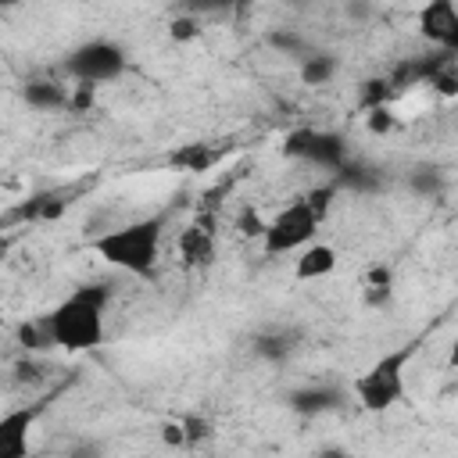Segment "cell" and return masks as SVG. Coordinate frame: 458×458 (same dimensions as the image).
<instances>
[{
	"mask_svg": "<svg viewBox=\"0 0 458 458\" xmlns=\"http://www.w3.org/2000/svg\"><path fill=\"white\" fill-rule=\"evenodd\" d=\"M111 297H114L111 283H82L64 301H57L43 315L50 347H61V351H93V347H100L104 311H107Z\"/></svg>",
	"mask_w": 458,
	"mask_h": 458,
	"instance_id": "1",
	"label": "cell"
},
{
	"mask_svg": "<svg viewBox=\"0 0 458 458\" xmlns=\"http://www.w3.org/2000/svg\"><path fill=\"white\" fill-rule=\"evenodd\" d=\"M161 240H165V215H147L136 222H125L118 229H107L89 240V247L114 268L129 276H150L161 258Z\"/></svg>",
	"mask_w": 458,
	"mask_h": 458,
	"instance_id": "2",
	"label": "cell"
},
{
	"mask_svg": "<svg viewBox=\"0 0 458 458\" xmlns=\"http://www.w3.org/2000/svg\"><path fill=\"white\" fill-rule=\"evenodd\" d=\"M419 351V344H404L394 347L386 354H379L358 379H354V397L365 411H386L397 401H404V369L411 361V354Z\"/></svg>",
	"mask_w": 458,
	"mask_h": 458,
	"instance_id": "3",
	"label": "cell"
},
{
	"mask_svg": "<svg viewBox=\"0 0 458 458\" xmlns=\"http://www.w3.org/2000/svg\"><path fill=\"white\" fill-rule=\"evenodd\" d=\"M318 215L311 211V204L301 197V200H293V204H286L276 218H268L265 222V233H261V247H265V254H293V250H301L304 243H311L315 240V233H318Z\"/></svg>",
	"mask_w": 458,
	"mask_h": 458,
	"instance_id": "4",
	"label": "cell"
},
{
	"mask_svg": "<svg viewBox=\"0 0 458 458\" xmlns=\"http://www.w3.org/2000/svg\"><path fill=\"white\" fill-rule=\"evenodd\" d=\"M61 68L75 82L100 86V82H111V79H118L125 72V50L118 43H111V39H86L75 50L64 54Z\"/></svg>",
	"mask_w": 458,
	"mask_h": 458,
	"instance_id": "5",
	"label": "cell"
},
{
	"mask_svg": "<svg viewBox=\"0 0 458 458\" xmlns=\"http://www.w3.org/2000/svg\"><path fill=\"white\" fill-rule=\"evenodd\" d=\"M283 154L293 161H308L315 168L336 172L351 154H347V140L340 132L329 129H290L283 136Z\"/></svg>",
	"mask_w": 458,
	"mask_h": 458,
	"instance_id": "6",
	"label": "cell"
},
{
	"mask_svg": "<svg viewBox=\"0 0 458 458\" xmlns=\"http://www.w3.org/2000/svg\"><path fill=\"white\" fill-rule=\"evenodd\" d=\"M419 32L437 50H458V11H454V0H422Z\"/></svg>",
	"mask_w": 458,
	"mask_h": 458,
	"instance_id": "7",
	"label": "cell"
},
{
	"mask_svg": "<svg viewBox=\"0 0 458 458\" xmlns=\"http://www.w3.org/2000/svg\"><path fill=\"white\" fill-rule=\"evenodd\" d=\"M43 404H21L0 415V458H25L29 454V437L39 419Z\"/></svg>",
	"mask_w": 458,
	"mask_h": 458,
	"instance_id": "8",
	"label": "cell"
},
{
	"mask_svg": "<svg viewBox=\"0 0 458 458\" xmlns=\"http://www.w3.org/2000/svg\"><path fill=\"white\" fill-rule=\"evenodd\" d=\"M336 268V250L329 247V243H304L301 250H297V261H293V276L301 279V283H308V279H322V276H329Z\"/></svg>",
	"mask_w": 458,
	"mask_h": 458,
	"instance_id": "9",
	"label": "cell"
},
{
	"mask_svg": "<svg viewBox=\"0 0 458 458\" xmlns=\"http://www.w3.org/2000/svg\"><path fill=\"white\" fill-rule=\"evenodd\" d=\"M286 408L311 419V415H326L333 408H340V394L333 386H301V390H290L286 397Z\"/></svg>",
	"mask_w": 458,
	"mask_h": 458,
	"instance_id": "10",
	"label": "cell"
},
{
	"mask_svg": "<svg viewBox=\"0 0 458 458\" xmlns=\"http://www.w3.org/2000/svg\"><path fill=\"white\" fill-rule=\"evenodd\" d=\"M179 254H182V261H186L190 268L211 265V261H215V236H211V229H204L200 222L190 225V229L182 233V240H179Z\"/></svg>",
	"mask_w": 458,
	"mask_h": 458,
	"instance_id": "11",
	"label": "cell"
},
{
	"mask_svg": "<svg viewBox=\"0 0 458 458\" xmlns=\"http://www.w3.org/2000/svg\"><path fill=\"white\" fill-rule=\"evenodd\" d=\"M21 97L36 111H61V107H68V89L57 86L54 79H29L25 89H21Z\"/></svg>",
	"mask_w": 458,
	"mask_h": 458,
	"instance_id": "12",
	"label": "cell"
},
{
	"mask_svg": "<svg viewBox=\"0 0 458 458\" xmlns=\"http://www.w3.org/2000/svg\"><path fill=\"white\" fill-rule=\"evenodd\" d=\"M215 161H218L215 147H211V143H200V140H193V143H179V147L168 154V165H175L179 172H193V175L208 172Z\"/></svg>",
	"mask_w": 458,
	"mask_h": 458,
	"instance_id": "13",
	"label": "cell"
},
{
	"mask_svg": "<svg viewBox=\"0 0 458 458\" xmlns=\"http://www.w3.org/2000/svg\"><path fill=\"white\" fill-rule=\"evenodd\" d=\"M404 182H408V190L415 193V197H422V200H433V197H440L444 190H447V179H444V172L437 168V165H415L408 175H404Z\"/></svg>",
	"mask_w": 458,
	"mask_h": 458,
	"instance_id": "14",
	"label": "cell"
},
{
	"mask_svg": "<svg viewBox=\"0 0 458 458\" xmlns=\"http://www.w3.org/2000/svg\"><path fill=\"white\" fill-rule=\"evenodd\" d=\"M297 68H301V82L304 86H326L336 75V57L329 50H311Z\"/></svg>",
	"mask_w": 458,
	"mask_h": 458,
	"instance_id": "15",
	"label": "cell"
},
{
	"mask_svg": "<svg viewBox=\"0 0 458 458\" xmlns=\"http://www.w3.org/2000/svg\"><path fill=\"white\" fill-rule=\"evenodd\" d=\"M290 351H293V333L286 329H265L254 336V354L265 361H283Z\"/></svg>",
	"mask_w": 458,
	"mask_h": 458,
	"instance_id": "16",
	"label": "cell"
},
{
	"mask_svg": "<svg viewBox=\"0 0 458 458\" xmlns=\"http://www.w3.org/2000/svg\"><path fill=\"white\" fill-rule=\"evenodd\" d=\"M268 47H272L276 54H283V57H290V61H297V64L315 50V47H311L301 32H293V29H272V32H268Z\"/></svg>",
	"mask_w": 458,
	"mask_h": 458,
	"instance_id": "17",
	"label": "cell"
},
{
	"mask_svg": "<svg viewBox=\"0 0 458 458\" xmlns=\"http://www.w3.org/2000/svg\"><path fill=\"white\" fill-rule=\"evenodd\" d=\"M390 97H394V89H390L386 79H365L361 82V93H358V104H361V111H369V107L386 104Z\"/></svg>",
	"mask_w": 458,
	"mask_h": 458,
	"instance_id": "18",
	"label": "cell"
},
{
	"mask_svg": "<svg viewBox=\"0 0 458 458\" xmlns=\"http://www.w3.org/2000/svg\"><path fill=\"white\" fill-rule=\"evenodd\" d=\"M18 344H21L25 351H43V347H50V336H47L43 318H36V322H21V326H18Z\"/></svg>",
	"mask_w": 458,
	"mask_h": 458,
	"instance_id": "19",
	"label": "cell"
},
{
	"mask_svg": "<svg viewBox=\"0 0 458 458\" xmlns=\"http://www.w3.org/2000/svg\"><path fill=\"white\" fill-rule=\"evenodd\" d=\"M168 36H172V43H190V39H197L200 36V18H193V14H175L172 18V25H168Z\"/></svg>",
	"mask_w": 458,
	"mask_h": 458,
	"instance_id": "20",
	"label": "cell"
},
{
	"mask_svg": "<svg viewBox=\"0 0 458 458\" xmlns=\"http://www.w3.org/2000/svg\"><path fill=\"white\" fill-rule=\"evenodd\" d=\"M233 4H236V0H182L179 7H182L186 14H193V18H215V14L233 11Z\"/></svg>",
	"mask_w": 458,
	"mask_h": 458,
	"instance_id": "21",
	"label": "cell"
},
{
	"mask_svg": "<svg viewBox=\"0 0 458 458\" xmlns=\"http://www.w3.org/2000/svg\"><path fill=\"white\" fill-rule=\"evenodd\" d=\"M365 125H369L372 136H386V132L394 129V114H390V107H386V104L369 107V111H365Z\"/></svg>",
	"mask_w": 458,
	"mask_h": 458,
	"instance_id": "22",
	"label": "cell"
},
{
	"mask_svg": "<svg viewBox=\"0 0 458 458\" xmlns=\"http://www.w3.org/2000/svg\"><path fill=\"white\" fill-rule=\"evenodd\" d=\"M336 193H340V186H336V182H322V186H315L304 200H308V204H311V211L322 218V215L329 211V204H333V197H336Z\"/></svg>",
	"mask_w": 458,
	"mask_h": 458,
	"instance_id": "23",
	"label": "cell"
},
{
	"mask_svg": "<svg viewBox=\"0 0 458 458\" xmlns=\"http://www.w3.org/2000/svg\"><path fill=\"white\" fill-rule=\"evenodd\" d=\"M236 229H240V236H247V240H261V233H265V218L258 215V208H243L240 218H236Z\"/></svg>",
	"mask_w": 458,
	"mask_h": 458,
	"instance_id": "24",
	"label": "cell"
},
{
	"mask_svg": "<svg viewBox=\"0 0 458 458\" xmlns=\"http://www.w3.org/2000/svg\"><path fill=\"white\" fill-rule=\"evenodd\" d=\"M93 100H97V86L93 82H75V93H68V111L82 114V111L93 107Z\"/></svg>",
	"mask_w": 458,
	"mask_h": 458,
	"instance_id": "25",
	"label": "cell"
},
{
	"mask_svg": "<svg viewBox=\"0 0 458 458\" xmlns=\"http://www.w3.org/2000/svg\"><path fill=\"white\" fill-rule=\"evenodd\" d=\"M344 14L351 21H369L372 18V0H347L344 4Z\"/></svg>",
	"mask_w": 458,
	"mask_h": 458,
	"instance_id": "26",
	"label": "cell"
},
{
	"mask_svg": "<svg viewBox=\"0 0 458 458\" xmlns=\"http://www.w3.org/2000/svg\"><path fill=\"white\" fill-rule=\"evenodd\" d=\"M161 440L172 444V447H186V429H182V422H168V426L161 429Z\"/></svg>",
	"mask_w": 458,
	"mask_h": 458,
	"instance_id": "27",
	"label": "cell"
},
{
	"mask_svg": "<svg viewBox=\"0 0 458 458\" xmlns=\"http://www.w3.org/2000/svg\"><path fill=\"white\" fill-rule=\"evenodd\" d=\"M365 283H369V286H394V279H390V268H386V265H372V268H369V276H365Z\"/></svg>",
	"mask_w": 458,
	"mask_h": 458,
	"instance_id": "28",
	"label": "cell"
},
{
	"mask_svg": "<svg viewBox=\"0 0 458 458\" xmlns=\"http://www.w3.org/2000/svg\"><path fill=\"white\" fill-rule=\"evenodd\" d=\"M182 429H186V447H190L197 437L208 433V422H200V419H182Z\"/></svg>",
	"mask_w": 458,
	"mask_h": 458,
	"instance_id": "29",
	"label": "cell"
},
{
	"mask_svg": "<svg viewBox=\"0 0 458 458\" xmlns=\"http://www.w3.org/2000/svg\"><path fill=\"white\" fill-rule=\"evenodd\" d=\"M14 4H21V0H0V7H14Z\"/></svg>",
	"mask_w": 458,
	"mask_h": 458,
	"instance_id": "30",
	"label": "cell"
},
{
	"mask_svg": "<svg viewBox=\"0 0 458 458\" xmlns=\"http://www.w3.org/2000/svg\"><path fill=\"white\" fill-rule=\"evenodd\" d=\"M172 4H182V0H172Z\"/></svg>",
	"mask_w": 458,
	"mask_h": 458,
	"instance_id": "31",
	"label": "cell"
}]
</instances>
